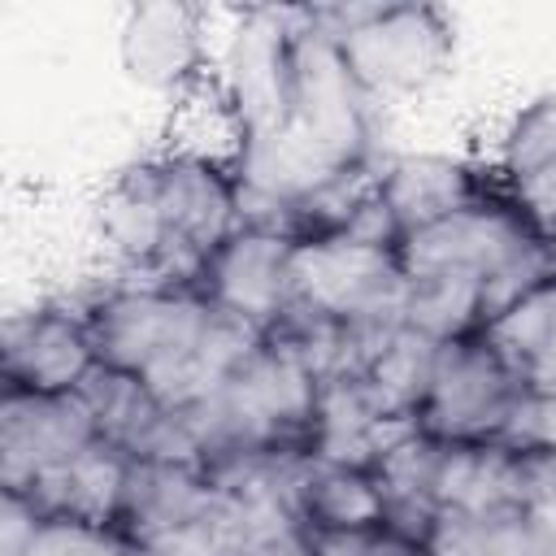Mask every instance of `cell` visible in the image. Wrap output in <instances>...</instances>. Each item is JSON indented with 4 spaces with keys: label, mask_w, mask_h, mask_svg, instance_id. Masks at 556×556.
Returning <instances> with one entry per match:
<instances>
[{
    "label": "cell",
    "mask_w": 556,
    "mask_h": 556,
    "mask_svg": "<svg viewBox=\"0 0 556 556\" xmlns=\"http://www.w3.org/2000/svg\"><path fill=\"white\" fill-rule=\"evenodd\" d=\"M300 9H243L235 30L213 61L226 96L235 100L248 139L269 135L291 113V52H295Z\"/></svg>",
    "instance_id": "cell-6"
},
{
    "label": "cell",
    "mask_w": 556,
    "mask_h": 556,
    "mask_svg": "<svg viewBox=\"0 0 556 556\" xmlns=\"http://www.w3.org/2000/svg\"><path fill=\"white\" fill-rule=\"evenodd\" d=\"M0 556H143L117 526L39 517L26 500L0 491Z\"/></svg>",
    "instance_id": "cell-19"
},
{
    "label": "cell",
    "mask_w": 556,
    "mask_h": 556,
    "mask_svg": "<svg viewBox=\"0 0 556 556\" xmlns=\"http://www.w3.org/2000/svg\"><path fill=\"white\" fill-rule=\"evenodd\" d=\"M408 430H417V421H400L382 413L365 374L317 378V404H313V430H308V452L317 460L374 469L378 456L391 443H400Z\"/></svg>",
    "instance_id": "cell-12"
},
{
    "label": "cell",
    "mask_w": 556,
    "mask_h": 556,
    "mask_svg": "<svg viewBox=\"0 0 556 556\" xmlns=\"http://www.w3.org/2000/svg\"><path fill=\"white\" fill-rule=\"evenodd\" d=\"M313 556H421V547L391 534L387 526H361V530H313Z\"/></svg>",
    "instance_id": "cell-25"
},
{
    "label": "cell",
    "mask_w": 556,
    "mask_h": 556,
    "mask_svg": "<svg viewBox=\"0 0 556 556\" xmlns=\"http://www.w3.org/2000/svg\"><path fill=\"white\" fill-rule=\"evenodd\" d=\"M556 165V91L530 100L508 117L495 143V182L508 187L526 174Z\"/></svg>",
    "instance_id": "cell-24"
},
{
    "label": "cell",
    "mask_w": 556,
    "mask_h": 556,
    "mask_svg": "<svg viewBox=\"0 0 556 556\" xmlns=\"http://www.w3.org/2000/svg\"><path fill=\"white\" fill-rule=\"evenodd\" d=\"M408 278L395 248L343 235L304 239L291 256V308L282 321L321 326H404Z\"/></svg>",
    "instance_id": "cell-4"
},
{
    "label": "cell",
    "mask_w": 556,
    "mask_h": 556,
    "mask_svg": "<svg viewBox=\"0 0 556 556\" xmlns=\"http://www.w3.org/2000/svg\"><path fill=\"white\" fill-rule=\"evenodd\" d=\"M78 395L87 400L100 434L122 447L130 460H187L200 465V447L191 439V426L178 408H169L148 382L135 374H122L113 365H96Z\"/></svg>",
    "instance_id": "cell-9"
},
{
    "label": "cell",
    "mask_w": 556,
    "mask_h": 556,
    "mask_svg": "<svg viewBox=\"0 0 556 556\" xmlns=\"http://www.w3.org/2000/svg\"><path fill=\"white\" fill-rule=\"evenodd\" d=\"M443 513H486V508H526L521 452L508 443H447L439 478Z\"/></svg>",
    "instance_id": "cell-18"
},
{
    "label": "cell",
    "mask_w": 556,
    "mask_h": 556,
    "mask_svg": "<svg viewBox=\"0 0 556 556\" xmlns=\"http://www.w3.org/2000/svg\"><path fill=\"white\" fill-rule=\"evenodd\" d=\"M308 13L369 100L421 91L456 52V26L434 4H308Z\"/></svg>",
    "instance_id": "cell-3"
},
{
    "label": "cell",
    "mask_w": 556,
    "mask_h": 556,
    "mask_svg": "<svg viewBox=\"0 0 556 556\" xmlns=\"http://www.w3.org/2000/svg\"><path fill=\"white\" fill-rule=\"evenodd\" d=\"M317 404V374L300 356V348L282 334H265L226 382L187 408L191 439L200 447V465L235 452H274V447H308Z\"/></svg>",
    "instance_id": "cell-2"
},
{
    "label": "cell",
    "mask_w": 556,
    "mask_h": 556,
    "mask_svg": "<svg viewBox=\"0 0 556 556\" xmlns=\"http://www.w3.org/2000/svg\"><path fill=\"white\" fill-rule=\"evenodd\" d=\"M434 356H439V343L417 334V330H408V326H400L387 339V348L365 369V382H369L374 400L382 404V413H391L400 421H417L421 400L430 391Z\"/></svg>",
    "instance_id": "cell-20"
},
{
    "label": "cell",
    "mask_w": 556,
    "mask_h": 556,
    "mask_svg": "<svg viewBox=\"0 0 556 556\" xmlns=\"http://www.w3.org/2000/svg\"><path fill=\"white\" fill-rule=\"evenodd\" d=\"M495 178H486L478 165L443 152H408L382 165L378 174V195L391 208L400 235H417L469 204H478Z\"/></svg>",
    "instance_id": "cell-13"
},
{
    "label": "cell",
    "mask_w": 556,
    "mask_h": 556,
    "mask_svg": "<svg viewBox=\"0 0 556 556\" xmlns=\"http://www.w3.org/2000/svg\"><path fill=\"white\" fill-rule=\"evenodd\" d=\"M243 143H248V126H243L235 100L226 96L222 78L208 65V74L195 78L178 96L174 117H169L165 152L169 156H187V161H204V165H217V169L235 174V165L243 156Z\"/></svg>",
    "instance_id": "cell-16"
},
{
    "label": "cell",
    "mask_w": 556,
    "mask_h": 556,
    "mask_svg": "<svg viewBox=\"0 0 556 556\" xmlns=\"http://www.w3.org/2000/svg\"><path fill=\"white\" fill-rule=\"evenodd\" d=\"M443 456H447V443L430 439L417 426L400 443H391L369 469L378 486V504H382V526L417 547L430 543L439 513H443V500H439Z\"/></svg>",
    "instance_id": "cell-14"
},
{
    "label": "cell",
    "mask_w": 556,
    "mask_h": 556,
    "mask_svg": "<svg viewBox=\"0 0 556 556\" xmlns=\"http://www.w3.org/2000/svg\"><path fill=\"white\" fill-rule=\"evenodd\" d=\"M96 439L104 434L78 391L43 395V391L4 387L0 395V491L22 495L43 473L87 452Z\"/></svg>",
    "instance_id": "cell-7"
},
{
    "label": "cell",
    "mask_w": 556,
    "mask_h": 556,
    "mask_svg": "<svg viewBox=\"0 0 556 556\" xmlns=\"http://www.w3.org/2000/svg\"><path fill=\"white\" fill-rule=\"evenodd\" d=\"M78 300L87 308L100 365L135 374L178 413L208 400L226 374L265 339V330L217 308L204 291L104 282V291Z\"/></svg>",
    "instance_id": "cell-1"
},
{
    "label": "cell",
    "mask_w": 556,
    "mask_h": 556,
    "mask_svg": "<svg viewBox=\"0 0 556 556\" xmlns=\"http://www.w3.org/2000/svg\"><path fill=\"white\" fill-rule=\"evenodd\" d=\"M547 243H552V248H556V235H552V239H547Z\"/></svg>",
    "instance_id": "cell-27"
},
{
    "label": "cell",
    "mask_w": 556,
    "mask_h": 556,
    "mask_svg": "<svg viewBox=\"0 0 556 556\" xmlns=\"http://www.w3.org/2000/svg\"><path fill=\"white\" fill-rule=\"evenodd\" d=\"M100 365L83 300H52L26 313H9L0 326V374L4 387L22 391H78Z\"/></svg>",
    "instance_id": "cell-8"
},
{
    "label": "cell",
    "mask_w": 556,
    "mask_h": 556,
    "mask_svg": "<svg viewBox=\"0 0 556 556\" xmlns=\"http://www.w3.org/2000/svg\"><path fill=\"white\" fill-rule=\"evenodd\" d=\"M482 334L534 400H556V278L482 326Z\"/></svg>",
    "instance_id": "cell-17"
},
{
    "label": "cell",
    "mask_w": 556,
    "mask_h": 556,
    "mask_svg": "<svg viewBox=\"0 0 556 556\" xmlns=\"http://www.w3.org/2000/svg\"><path fill=\"white\" fill-rule=\"evenodd\" d=\"M126 478H130V456L122 447H113L109 439H96L87 452H78L61 469L43 473L35 486H26L17 500H26L39 517L117 526Z\"/></svg>",
    "instance_id": "cell-15"
},
{
    "label": "cell",
    "mask_w": 556,
    "mask_h": 556,
    "mask_svg": "<svg viewBox=\"0 0 556 556\" xmlns=\"http://www.w3.org/2000/svg\"><path fill=\"white\" fill-rule=\"evenodd\" d=\"M404 326L434 343L478 334L482 330V287L469 278H408Z\"/></svg>",
    "instance_id": "cell-23"
},
{
    "label": "cell",
    "mask_w": 556,
    "mask_h": 556,
    "mask_svg": "<svg viewBox=\"0 0 556 556\" xmlns=\"http://www.w3.org/2000/svg\"><path fill=\"white\" fill-rule=\"evenodd\" d=\"M304 517L313 530H361L382 526V504L369 469L330 465L313 456L308 482H304Z\"/></svg>",
    "instance_id": "cell-21"
},
{
    "label": "cell",
    "mask_w": 556,
    "mask_h": 556,
    "mask_svg": "<svg viewBox=\"0 0 556 556\" xmlns=\"http://www.w3.org/2000/svg\"><path fill=\"white\" fill-rule=\"evenodd\" d=\"M530 513L486 508V513H439V526L421 556H530Z\"/></svg>",
    "instance_id": "cell-22"
},
{
    "label": "cell",
    "mask_w": 556,
    "mask_h": 556,
    "mask_svg": "<svg viewBox=\"0 0 556 556\" xmlns=\"http://www.w3.org/2000/svg\"><path fill=\"white\" fill-rule=\"evenodd\" d=\"M291 256H295V239L274 230H239L208 261L200 291L217 308L269 334L282 326L291 308Z\"/></svg>",
    "instance_id": "cell-10"
},
{
    "label": "cell",
    "mask_w": 556,
    "mask_h": 556,
    "mask_svg": "<svg viewBox=\"0 0 556 556\" xmlns=\"http://www.w3.org/2000/svg\"><path fill=\"white\" fill-rule=\"evenodd\" d=\"M208 13L195 4H139L126 13L117 35V56L130 83L148 91L182 96L208 74Z\"/></svg>",
    "instance_id": "cell-11"
},
{
    "label": "cell",
    "mask_w": 556,
    "mask_h": 556,
    "mask_svg": "<svg viewBox=\"0 0 556 556\" xmlns=\"http://www.w3.org/2000/svg\"><path fill=\"white\" fill-rule=\"evenodd\" d=\"M526 513H530V534H534L530 556H556V508H526Z\"/></svg>",
    "instance_id": "cell-26"
},
{
    "label": "cell",
    "mask_w": 556,
    "mask_h": 556,
    "mask_svg": "<svg viewBox=\"0 0 556 556\" xmlns=\"http://www.w3.org/2000/svg\"><path fill=\"white\" fill-rule=\"evenodd\" d=\"M530 391L486 334L439 343L417 426L439 443H508Z\"/></svg>",
    "instance_id": "cell-5"
}]
</instances>
